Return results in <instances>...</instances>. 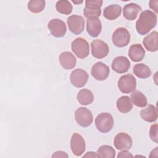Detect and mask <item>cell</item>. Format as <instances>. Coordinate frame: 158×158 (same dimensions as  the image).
I'll list each match as a JSON object with an SVG mask.
<instances>
[{
	"label": "cell",
	"mask_w": 158,
	"mask_h": 158,
	"mask_svg": "<svg viewBox=\"0 0 158 158\" xmlns=\"http://www.w3.org/2000/svg\"><path fill=\"white\" fill-rule=\"evenodd\" d=\"M157 24V15L149 10L143 11L136 22L137 32L141 35L148 34Z\"/></svg>",
	"instance_id": "cell-1"
},
{
	"label": "cell",
	"mask_w": 158,
	"mask_h": 158,
	"mask_svg": "<svg viewBox=\"0 0 158 158\" xmlns=\"http://www.w3.org/2000/svg\"><path fill=\"white\" fill-rule=\"evenodd\" d=\"M94 122L96 128L103 133L109 132L112 129L114 123L112 115L107 112L99 114L96 117Z\"/></svg>",
	"instance_id": "cell-2"
},
{
	"label": "cell",
	"mask_w": 158,
	"mask_h": 158,
	"mask_svg": "<svg viewBox=\"0 0 158 158\" xmlns=\"http://www.w3.org/2000/svg\"><path fill=\"white\" fill-rule=\"evenodd\" d=\"M73 52L80 59H85L89 54V46L86 40L79 37L75 39L71 44Z\"/></svg>",
	"instance_id": "cell-3"
},
{
	"label": "cell",
	"mask_w": 158,
	"mask_h": 158,
	"mask_svg": "<svg viewBox=\"0 0 158 158\" xmlns=\"http://www.w3.org/2000/svg\"><path fill=\"white\" fill-rule=\"evenodd\" d=\"M118 87L123 93L128 94L132 93L136 87V78L130 73L122 75L118 81Z\"/></svg>",
	"instance_id": "cell-4"
},
{
	"label": "cell",
	"mask_w": 158,
	"mask_h": 158,
	"mask_svg": "<svg viewBox=\"0 0 158 158\" xmlns=\"http://www.w3.org/2000/svg\"><path fill=\"white\" fill-rule=\"evenodd\" d=\"M112 40L115 46L122 48L128 44L130 40V34L125 28L119 27L113 33Z\"/></svg>",
	"instance_id": "cell-5"
},
{
	"label": "cell",
	"mask_w": 158,
	"mask_h": 158,
	"mask_svg": "<svg viewBox=\"0 0 158 158\" xmlns=\"http://www.w3.org/2000/svg\"><path fill=\"white\" fill-rule=\"evenodd\" d=\"M103 1L101 0H87L85 1V7L83 14L87 19L89 17H99L101 14V7Z\"/></svg>",
	"instance_id": "cell-6"
},
{
	"label": "cell",
	"mask_w": 158,
	"mask_h": 158,
	"mask_svg": "<svg viewBox=\"0 0 158 158\" xmlns=\"http://www.w3.org/2000/svg\"><path fill=\"white\" fill-rule=\"evenodd\" d=\"M75 118L79 125L82 127H89L93 122L91 112L87 108L80 107L75 111Z\"/></svg>",
	"instance_id": "cell-7"
},
{
	"label": "cell",
	"mask_w": 158,
	"mask_h": 158,
	"mask_svg": "<svg viewBox=\"0 0 158 158\" xmlns=\"http://www.w3.org/2000/svg\"><path fill=\"white\" fill-rule=\"evenodd\" d=\"M91 54L97 59H102L106 57L109 52V46L104 41L96 39L91 43Z\"/></svg>",
	"instance_id": "cell-8"
},
{
	"label": "cell",
	"mask_w": 158,
	"mask_h": 158,
	"mask_svg": "<svg viewBox=\"0 0 158 158\" xmlns=\"http://www.w3.org/2000/svg\"><path fill=\"white\" fill-rule=\"evenodd\" d=\"M67 23L69 30L74 35H79L85 28V20L82 16L72 15L67 18Z\"/></svg>",
	"instance_id": "cell-9"
},
{
	"label": "cell",
	"mask_w": 158,
	"mask_h": 158,
	"mask_svg": "<svg viewBox=\"0 0 158 158\" xmlns=\"http://www.w3.org/2000/svg\"><path fill=\"white\" fill-rule=\"evenodd\" d=\"M48 28L51 35L56 38L63 37L67 31V27L64 21L59 19L51 20L48 24Z\"/></svg>",
	"instance_id": "cell-10"
},
{
	"label": "cell",
	"mask_w": 158,
	"mask_h": 158,
	"mask_svg": "<svg viewBox=\"0 0 158 158\" xmlns=\"http://www.w3.org/2000/svg\"><path fill=\"white\" fill-rule=\"evenodd\" d=\"M70 148L74 155L76 156H81L86 148L85 141L81 135L75 133L72 135L70 139Z\"/></svg>",
	"instance_id": "cell-11"
},
{
	"label": "cell",
	"mask_w": 158,
	"mask_h": 158,
	"mask_svg": "<svg viewBox=\"0 0 158 158\" xmlns=\"http://www.w3.org/2000/svg\"><path fill=\"white\" fill-rule=\"evenodd\" d=\"M88 73L81 69L73 70L70 75V82L73 86L77 88H81L87 83L88 79Z\"/></svg>",
	"instance_id": "cell-12"
},
{
	"label": "cell",
	"mask_w": 158,
	"mask_h": 158,
	"mask_svg": "<svg viewBox=\"0 0 158 158\" xmlns=\"http://www.w3.org/2000/svg\"><path fill=\"white\" fill-rule=\"evenodd\" d=\"M133 141L131 136L123 132L117 134L114 139V144L118 150H128L132 146Z\"/></svg>",
	"instance_id": "cell-13"
},
{
	"label": "cell",
	"mask_w": 158,
	"mask_h": 158,
	"mask_svg": "<svg viewBox=\"0 0 158 158\" xmlns=\"http://www.w3.org/2000/svg\"><path fill=\"white\" fill-rule=\"evenodd\" d=\"M109 72V67L102 62H98L94 64L91 70V75L99 81L105 80L108 77Z\"/></svg>",
	"instance_id": "cell-14"
},
{
	"label": "cell",
	"mask_w": 158,
	"mask_h": 158,
	"mask_svg": "<svg viewBox=\"0 0 158 158\" xmlns=\"http://www.w3.org/2000/svg\"><path fill=\"white\" fill-rule=\"evenodd\" d=\"M112 69L118 73L127 72L130 67V62L125 56H117L114 58L111 64Z\"/></svg>",
	"instance_id": "cell-15"
},
{
	"label": "cell",
	"mask_w": 158,
	"mask_h": 158,
	"mask_svg": "<svg viewBox=\"0 0 158 158\" xmlns=\"http://www.w3.org/2000/svg\"><path fill=\"white\" fill-rule=\"evenodd\" d=\"M102 24L98 17H89L86 20V31L92 37H97L101 32Z\"/></svg>",
	"instance_id": "cell-16"
},
{
	"label": "cell",
	"mask_w": 158,
	"mask_h": 158,
	"mask_svg": "<svg viewBox=\"0 0 158 158\" xmlns=\"http://www.w3.org/2000/svg\"><path fill=\"white\" fill-rule=\"evenodd\" d=\"M59 60L62 67L65 70H70L73 69L76 65L77 60L74 55L68 51L62 52L59 57Z\"/></svg>",
	"instance_id": "cell-17"
},
{
	"label": "cell",
	"mask_w": 158,
	"mask_h": 158,
	"mask_svg": "<svg viewBox=\"0 0 158 158\" xmlns=\"http://www.w3.org/2000/svg\"><path fill=\"white\" fill-rule=\"evenodd\" d=\"M146 49L149 52H156L158 49V33L153 31L146 36L143 41Z\"/></svg>",
	"instance_id": "cell-18"
},
{
	"label": "cell",
	"mask_w": 158,
	"mask_h": 158,
	"mask_svg": "<svg viewBox=\"0 0 158 158\" xmlns=\"http://www.w3.org/2000/svg\"><path fill=\"white\" fill-rule=\"evenodd\" d=\"M142 8L135 3H129L123 7V15L128 20H134L141 11Z\"/></svg>",
	"instance_id": "cell-19"
},
{
	"label": "cell",
	"mask_w": 158,
	"mask_h": 158,
	"mask_svg": "<svg viewBox=\"0 0 158 158\" xmlns=\"http://www.w3.org/2000/svg\"><path fill=\"white\" fill-rule=\"evenodd\" d=\"M145 56V50L140 44H132L128 51V56L133 62H139L143 59Z\"/></svg>",
	"instance_id": "cell-20"
},
{
	"label": "cell",
	"mask_w": 158,
	"mask_h": 158,
	"mask_svg": "<svg viewBox=\"0 0 158 158\" xmlns=\"http://www.w3.org/2000/svg\"><path fill=\"white\" fill-rule=\"evenodd\" d=\"M140 116L144 120L148 122H154L157 118V108L152 104H149L146 108L140 112Z\"/></svg>",
	"instance_id": "cell-21"
},
{
	"label": "cell",
	"mask_w": 158,
	"mask_h": 158,
	"mask_svg": "<svg viewBox=\"0 0 158 158\" xmlns=\"http://www.w3.org/2000/svg\"><path fill=\"white\" fill-rule=\"evenodd\" d=\"M121 12L122 8L119 5L111 4L104 9L103 15L107 20H114L120 15Z\"/></svg>",
	"instance_id": "cell-22"
},
{
	"label": "cell",
	"mask_w": 158,
	"mask_h": 158,
	"mask_svg": "<svg viewBox=\"0 0 158 158\" xmlns=\"http://www.w3.org/2000/svg\"><path fill=\"white\" fill-rule=\"evenodd\" d=\"M116 106L118 111L123 114L129 112L133 108L131 99L128 96H123L119 98L117 100Z\"/></svg>",
	"instance_id": "cell-23"
},
{
	"label": "cell",
	"mask_w": 158,
	"mask_h": 158,
	"mask_svg": "<svg viewBox=\"0 0 158 158\" xmlns=\"http://www.w3.org/2000/svg\"><path fill=\"white\" fill-rule=\"evenodd\" d=\"M78 102L81 105H89L94 101V94L88 89H82L79 91L77 96Z\"/></svg>",
	"instance_id": "cell-24"
},
{
	"label": "cell",
	"mask_w": 158,
	"mask_h": 158,
	"mask_svg": "<svg viewBox=\"0 0 158 158\" xmlns=\"http://www.w3.org/2000/svg\"><path fill=\"white\" fill-rule=\"evenodd\" d=\"M133 72V73L139 78H147L151 75V70L149 67L143 63L135 65Z\"/></svg>",
	"instance_id": "cell-25"
},
{
	"label": "cell",
	"mask_w": 158,
	"mask_h": 158,
	"mask_svg": "<svg viewBox=\"0 0 158 158\" xmlns=\"http://www.w3.org/2000/svg\"><path fill=\"white\" fill-rule=\"evenodd\" d=\"M130 99L134 105L139 107H144L148 104L146 97L140 91H133L130 96Z\"/></svg>",
	"instance_id": "cell-26"
},
{
	"label": "cell",
	"mask_w": 158,
	"mask_h": 158,
	"mask_svg": "<svg viewBox=\"0 0 158 158\" xmlns=\"http://www.w3.org/2000/svg\"><path fill=\"white\" fill-rule=\"evenodd\" d=\"M97 157L99 158H114L115 157V151L110 146H101L96 152Z\"/></svg>",
	"instance_id": "cell-27"
},
{
	"label": "cell",
	"mask_w": 158,
	"mask_h": 158,
	"mask_svg": "<svg viewBox=\"0 0 158 158\" xmlns=\"http://www.w3.org/2000/svg\"><path fill=\"white\" fill-rule=\"evenodd\" d=\"M57 11L64 15H69L72 11V5L67 0L58 1L56 4Z\"/></svg>",
	"instance_id": "cell-28"
},
{
	"label": "cell",
	"mask_w": 158,
	"mask_h": 158,
	"mask_svg": "<svg viewBox=\"0 0 158 158\" xmlns=\"http://www.w3.org/2000/svg\"><path fill=\"white\" fill-rule=\"evenodd\" d=\"M45 4L44 0H31L28 3V9L33 13H40L44 9Z\"/></svg>",
	"instance_id": "cell-29"
},
{
	"label": "cell",
	"mask_w": 158,
	"mask_h": 158,
	"mask_svg": "<svg viewBox=\"0 0 158 158\" xmlns=\"http://www.w3.org/2000/svg\"><path fill=\"white\" fill-rule=\"evenodd\" d=\"M157 129L158 125L157 123L152 125L149 130V136L152 141L155 143L158 142V135H157Z\"/></svg>",
	"instance_id": "cell-30"
},
{
	"label": "cell",
	"mask_w": 158,
	"mask_h": 158,
	"mask_svg": "<svg viewBox=\"0 0 158 158\" xmlns=\"http://www.w3.org/2000/svg\"><path fill=\"white\" fill-rule=\"evenodd\" d=\"M68 154L64 152V151H56L55 152L53 153V154L52 155V157L54 158V157H68Z\"/></svg>",
	"instance_id": "cell-31"
},
{
	"label": "cell",
	"mask_w": 158,
	"mask_h": 158,
	"mask_svg": "<svg viewBox=\"0 0 158 158\" xmlns=\"http://www.w3.org/2000/svg\"><path fill=\"white\" fill-rule=\"evenodd\" d=\"M133 157V155L127 150H122L120 152H118L117 157Z\"/></svg>",
	"instance_id": "cell-32"
},
{
	"label": "cell",
	"mask_w": 158,
	"mask_h": 158,
	"mask_svg": "<svg viewBox=\"0 0 158 158\" xmlns=\"http://www.w3.org/2000/svg\"><path fill=\"white\" fill-rule=\"evenodd\" d=\"M157 4L158 1H149V7L154 10L156 14L158 13V9H157Z\"/></svg>",
	"instance_id": "cell-33"
},
{
	"label": "cell",
	"mask_w": 158,
	"mask_h": 158,
	"mask_svg": "<svg viewBox=\"0 0 158 158\" xmlns=\"http://www.w3.org/2000/svg\"><path fill=\"white\" fill-rule=\"evenodd\" d=\"M83 157H97L96 152H87L85 155L83 156Z\"/></svg>",
	"instance_id": "cell-34"
},
{
	"label": "cell",
	"mask_w": 158,
	"mask_h": 158,
	"mask_svg": "<svg viewBox=\"0 0 158 158\" xmlns=\"http://www.w3.org/2000/svg\"><path fill=\"white\" fill-rule=\"evenodd\" d=\"M72 2L74 3V4H81L83 2V1H72Z\"/></svg>",
	"instance_id": "cell-35"
}]
</instances>
